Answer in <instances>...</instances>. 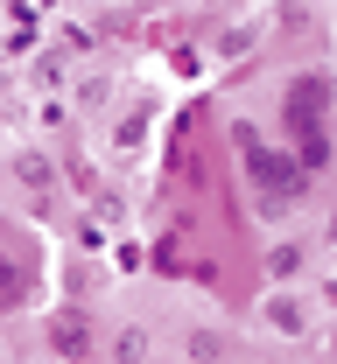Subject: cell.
Listing matches in <instances>:
<instances>
[{"label": "cell", "mask_w": 337, "mask_h": 364, "mask_svg": "<svg viewBox=\"0 0 337 364\" xmlns=\"http://www.w3.org/2000/svg\"><path fill=\"white\" fill-rule=\"evenodd\" d=\"M295 273H302V238H281V245L267 252V280H274V287H289Z\"/></svg>", "instance_id": "obj_4"}, {"label": "cell", "mask_w": 337, "mask_h": 364, "mask_svg": "<svg viewBox=\"0 0 337 364\" xmlns=\"http://www.w3.org/2000/svg\"><path fill=\"white\" fill-rule=\"evenodd\" d=\"M260 329H267V336H309V301H302V294H295V287H267V294H260Z\"/></svg>", "instance_id": "obj_1"}, {"label": "cell", "mask_w": 337, "mask_h": 364, "mask_svg": "<svg viewBox=\"0 0 337 364\" xmlns=\"http://www.w3.org/2000/svg\"><path fill=\"white\" fill-rule=\"evenodd\" d=\"M14 168H21V182H28V189H49V168H43V154H21Z\"/></svg>", "instance_id": "obj_6"}, {"label": "cell", "mask_w": 337, "mask_h": 364, "mask_svg": "<svg viewBox=\"0 0 337 364\" xmlns=\"http://www.w3.org/2000/svg\"><path fill=\"white\" fill-rule=\"evenodd\" d=\"M49 350L71 358V364L92 358V322H85V309H56V316H49Z\"/></svg>", "instance_id": "obj_2"}, {"label": "cell", "mask_w": 337, "mask_h": 364, "mask_svg": "<svg viewBox=\"0 0 337 364\" xmlns=\"http://www.w3.org/2000/svg\"><path fill=\"white\" fill-rule=\"evenodd\" d=\"M183 350H190V364H218L225 350H232V336H225V329H190Z\"/></svg>", "instance_id": "obj_5"}, {"label": "cell", "mask_w": 337, "mask_h": 364, "mask_svg": "<svg viewBox=\"0 0 337 364\" xmlns=\"http://www.w3.org/2000/svg\"><path fill=\"white\" fill-rule=\"evenodd\" d=\"M105 350H113V364H147L155 358V336H147V322H120L105 336Z\"/></svg>", "instance_id": "obj_3"}]
</instances>
